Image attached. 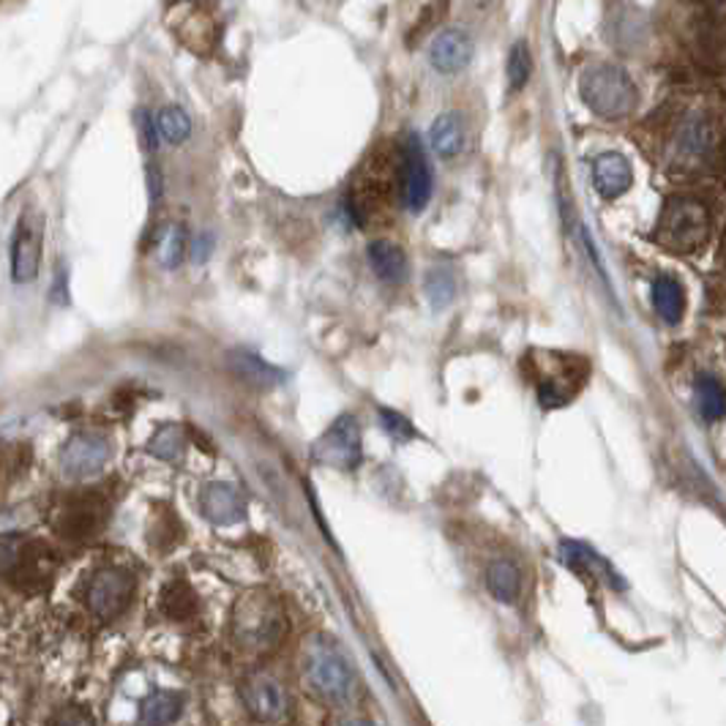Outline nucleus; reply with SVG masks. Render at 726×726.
Instances as JSON below:
<instances>
[{"label": "nucleus", "mask_w": 726, "mask_h": 726, "mask_svg": "<svg viewBox=\"0 0 726 726\" xmlns=\"http://www.w3.org/2000/svg\"><path fill=\"white\" fill-rule=\"evenodd\" d=\"M593 181L595 188H599L604 197H620L623 192H628L631 183H634V173H631V164L623 153L606 151L601 156H595L593 162Z\"/></svg>", "instance_id": "16"}, {"label": "nucleus", "mask_w": 726, "mask_h": 726, "mask_svg": "<svg viewBox=\"0 0 726 726\" xmlns=\"http://www.w3.org/2000/svg\"><path fill=\"white\" fill-rule=\"evenodd\" d=\"M694 407L705 421H718L726 416V388L718 377L696 375L694 380Z\"/></svg>", "instance_id": "22"}, {"label": "nucleus", "mask_w": 726, "mask_h": 726, "mask_svg": "<svg viewBox=\"0 0 726 726\" xmlns=\"http://www.w3.org/2000/svg\"><path fill=\"white\" fill-rule=\"evenodd\" d=\"M112 457V446L108 437L96 432H76L72 440L63 446L61 451V470L63 476L74 478V481H85V478L99 476L108 468Z\"/></svg>", "instance_id": "10"}, {"label": "nucleus", "mask_w": 726, "mask_h": 726, "mask_svg": "<svg viewBox=\"0 0 726 726\" xmlns=\"http://www.w3.org/2000/svg\"><path fill=\"white\" fill-rule=\"evenodd\" d=\"M52 726H96V724H93V716L88 707L67 705L61 713H58Z\"/></svg>", "instance_id": "32"}, {"label": "nucleus", "mask_w": 726, "mask_h": 726, "mask_svg": "<svg viewBox=\"0 0 726 726\" xmlns=\"http://www.w3.org/2000/svg\"><path fill=\"white\" fill-rule=\"evenodd\" d=\"M317 462L339 470H356L361 464V429L356 416H341L326 429L311 448Z\"/></svg>", "instance_id": "8"}, {"label": "nucleus", "mask_w": 726, "mask_h": 726, "mask_svg": "<svg viewBox=\"0 0 726 726\" xmlns=\"http://www.w3.org/2000/svg\"><path fill=\"white\" fill-rule=\"evenodd\" d=\"M211 249H214V238H211L208 233L200 235V238H194V244H192V257L197 259V263H205L211 255Z\"/></svg>", "instance_id": "34"}, {"label": "nucleus", "mask_w": 726, "mask_h": 726, "mask_svg": "<svg viewBox=\"0 0 726 726\" xmlns=\"http://www.w3.org/2000/svg\"><path fill=\"white\" fill-rule=\"evenodd\" d=\"M235 640L252 653L270 651L285 640V612L268 593H249L235 606Z\"/></svg>", "instance_id": "2"}, {"label": "nucleus", "mask_w": 726, "mask_h": 726, "mask_svg": "<svg viewBox=\"0 0 726 726\" xmlns=\"http://www.w3.org/2000/svg\"><path fill=\"white\" fill-rule=\"evenodd\" d=\"M41 229H44V222L31 208L17 222L14 241H11V276L17 285H28L39 276Z\"/></svg>", "instance_id": "11"}, {"label": "nucleus", "mask_w": 726, "mask_h": 726, "mask_svg": "<svg viewBox=\"0 0 726 726\" xmlns=\"http://www.w3.org/2000/svg\"><path fill=\"white\" fill-rule=\"evenodd\" d=\"M227 366L233 369L235 377H241V380L255 388H274L285 380V371L279 366L268 364L252 350H229Z\"/></svg>", "instance_id": "17"}, {"label": "nucleus", "mask_w": 726, "mask_h": 726, "mask_svg": "<svg viewBox=\"0 0 726 726\" xmlns=\"http://www.w3.org/2000/svg\"><path fill=\"white\" fill-rule=\"evenodd\" d=\"M147 192H151L153 203H159V200H162V173H159L156 164H153V167H147Z\"/></svg>", "instance_id": "35"}, {"label": "nucleus", "mask_w": 726, "mask_h": 726, "mask_svg": "<svg viewBox=\"0 0 726 726\" xmlns=\"http://www.w3.org/2000/svg\"><path fill=\"white\" fill-rule=\"evenodd\" d=\"M530 69H533V61H530V50L524 41H517L509 55V82L513 91L524 88V82L530 80Z\"/></svg>", "instance_id": "29"}, {"label": "nucleus", "mask_w": 726, "mask_h": 726, "mask_svg": "<svg viewBox=\"0 0 726 726\" xmlns=\"http://www.w3.org/2000/svg\"><path fill=\"white\" fill-rule=\"evenodd\" d=\"M306 681L320 699L330 705H347L356 694V675L339 647L328 640L311 642L306 653Z\"/></svg>", "instance_id": "4"}, {"label": "nucleus", "mask_w": 726, "mask_h": 726, "mask_svg": "<svg viewBox=\"0 0 726 726\" xmlns=\"http://www.w3.org/2000/svg\"><path fill=\"white\" fill-rule=\"evenodd\" d=\"M380 427L399 442H407L416 437V427L397 410H380Z\"/></svg>", "instance_id": "31"}, {"label": "nucleus", "mask_w": 726, "mask_h": 726, "mask_svg": "<svg viewBox=\"0 0 726 726\" xmlns=\"http://www.w3.org/2000/svg\"><path fill=\"white\" fill-rule=\"evenodd\" d=\"M58 558L44 541H25L20 535L3 539V574L22 593H39L52 582Z\"/></svg>", "instance_id": "3"}, {"label": "nucleus", "mask_w": 726, "mask_h": 726, "mask_svg": "<svg viewBox=\"0 0 726 726\" xmlns=\"http://www.w3.org/2000/svg\"><path fill=\"white\" fill-rule=\"evenodd\" d=\"M183 710V696L178 691H153L140 705V724L143 726H170L178 722Z\"/></svg>", "instance_id": "21"}, {"label": "nucleus", "mask_w": 726, "mask_h": 726, "mask_svg": "<svg viewBox=\"0 0 726 726\" xmlns=\"http://www.w3.org/2000/svg\"><path fill=\"white\" fill-rule=\"evenodd\" d=\"M560 560H563L569 569L580 571V574H590V576H595V580L610 582L612 587H617V590L625 587V582L620 580L617 571L612 569V565L606 563V560L601 558L595 549L582 544V541H563V544H560Z\"/></svg>", "instance_id": "15"}, {"label": "nucleus", "mask_w": 726, "mask_h": 726, "mask_svg": "<svg viewBox=\"0 0 726 726\" xmlns=\"http://www.w3.org/2000/svg\"><path fill=\"white\" fill-rule=\"evenodd\" d=\"M429 58H432V67L437 72H462L472 58V39L464 31H459V28H448V31H442L440 37L432 41Z\"/></svg>", "instance_id": "13"}, {"label": "nucleus", "mask_w": 726, "mask_h": 726, "mask_svg": "<svg viewBox=\"0 0 726 726\" xmlns=\"http://www.w3.org/2000/svg\"><path fill=\"white\" fill-rule=\"evenodd\" d=\"M366 255H369L371 270H375L382 282H388V285H401V282L407 279V255L393 241H371Z\"/></svg>", "instance_id": "18"}, {"label": "nucleus", "mask_w": 726, "mask_h": 726, "mask_svg": "<svg viewBox=\"0 0 726 726\" xmlns=\"http://www.w3.org/2000/svg\"><path fill=\"white\" fill-rule=\"evenodd\" d=\"M397 192L401 205H405L407 211H412V214H421V211L427 208L429 197H432V173H429V162L416 137L401 147L399 153Z\"/></svg>", "instance_id": "7"}, {"label": "nucleus", "mask_w": 726, "mask_h": 726, "mask_svg": "<svg viewBox=\"0 0 726 726\" xmlns=\"http://www.w3.org/2000/svg\"><path fill=\"white\" fill-rule=\"evenodd\" d=\"M159 606H162V612L170 620L183 623V620H192L197 615V595H194V590L186 582H173L164 587Z\"/></svg>", "instance_id": "25"}, {"label": "nucleus", "mask_w": 726, "mask_h": 726, "mask_svg": "<svg viewBox=\"0 0 726 726\" xmlns=\"http://www.w3.org/2000/svg\"><path fill=\"white\" fill-rule=\"evenodd\" d=\"M487 587L498 601H503V604H513V601L519 599V590H522V576H519V569L511 563V560H494L487 571Z\"/></svg>", "instance_id": "23"}, {"label": "nucleus", "mask_w": 726, "mask_h": 726, "mask_svg": "<svg viewBox=\"0 0 726 726\" xmlns=\"http://www.w3.org/2000/svg\"><path fill=\"white\" fill-rule=\"evenodd\" d=\"M137 123H140V137H143L145 151L153 153V151H156V145H159V137H162V134H159V123L153 121L147 112H140Z\"/></svg>", "instance_id": "33"}, {"label": "nucleus", "mask_w": 726, "mask_h": 726, "mask_svg": "<svg viewBox=\"0 0 726 726\" xmlns=\"http://www.w3.org/2000/svg\"><path fill=\"white\" fill-rule=\"evenodd\" d=\"M108 517L110 503L102 492L72 494L58 509L55 530L67 541H85L104 528Z\"/></svg>", "instance_id": "6"}, {"label": "nucleus", "mask_w": 726, "mask_h": 726, "mask_svg": "<svg viewBox=\"0 0 726 726\" xmlns=\"http://www.w3.org/2000/svg\"><path fill=\"white\" fill-rule=\"evenodd\" d=\"M336 726H375V724L364 722V718H341V722H336Z\"/></svg>", "instance_id": "36"}, {"label": "nucleus", "mask_w": 726, "mask_h": 726, "mask_svg": "<svg viewBox=\"0 0 726 726\" xmlns=\"http://www.w3.org/2000/svg\"><path fill=\"white\" fill-rule=\"evenodd\" d=\"M464 145V129L462 117L453 115V112H442L432 126V147L437 156L451 159L462 151Z\"/></svg>", "instance_id": "24"}, {"label": "nucleus", "mask_w": 726, "mask_h": 726, "mask_svg": "<svg viewBox=\"0 0 726 726\" xmlns=\"http://www.w3.org/2000/svg\"><path fill=\"white\" fill-rule=\"evenodd\" d=\"M156 123H159V134H162V140H167V143H173V145L183 143V140L192 134V121H188V115L181 108H164L162 112H159Z\"/></svg>", "instance_id": "27"}, {"label": "nucleus", "mask_w": 726, "mask_h": 726, "mask_svg": "<svg viewBox=\"0 0 726 726\" xmlns=\"http://www.w3.org/2000/svg\"><path fill=\"white\" fill-rule=\"evenodd\" d=\"M186 246H188L186 229H183L181 224H175L162 244L164 265H167V268H178V265L183 263V257H186Z\"/></svg>", "instance_id": "30"}, {"label": "nucleus", "mask_w": 726, "mask_h": 726, "mask_svg": "<svg viewBox=\"0 0 726 726\" xmlns=\"http://www.w3.org/2000/svg\"><path fill=\"white\" fill-rule=\"evenodd\" d=\"M580 93L582 102L595 115L610 117V121L628 115L636 108V99H640L634 80L615 63H593V67L584 69Z\"/></svg>", "instance_id": "1"}, {"label": "nucleus", "mask_w": 726, "mask_h": 726, "mask_svg": "<svg viewBox=\"0 0 726 726\" xmlns=\"http://www.w3.org/2000/svg\"><path fill=\"white\" fill-rule=\"evenodd\" d=\"M710 216L707 208L694 197H675L664 205L655 227V241L672 252H694L705 244Z\"/></svg>", "instance_id": "5"}, {"label": "nucleus", "mask_w": 726, "mask_h": 726, "mask_svg": "<svg viewBox=\"0 0 726 726\" xmlns=\"http://www.w3.org/2000/svg\"><path fill=\"white\" fill-rule=\"evenodd\" d=\"M457 295V279L448 265H437L427 274V298L434 309H446Z\"/></svg>", "instance_id": "26"}, {"label": "nucleus", "mask_w": 726, "mask_h": 726, "mask_svg": "<svg viewBox=\"0 0 726 726\" xmlns=\"http://www.w3.org/2000/svg\"><path fill=\"white\" fill-rule=\"evenodd\" d=\"M200 505H203L205 519L214 524H235L244 519V498L238 489L224 481L208 483L200 494Z\"/></svg>", "instance_id": "14"}, {"label": "nucleus", "mask_w": 726, "mask_h": 726, "mask_svg": "<svg viewBox=\"0 0 726 726\" xmlns=\"http://www.w3.org/2000/svg\"><path fill=\"white\" fill-rule=\"evenodd\" d=\"M183 446H186V440H183V432L178 427H162L156 434H153V440L147 442L153 457L164 459V462L178 459L183 453Z\"/></svg>", "instance_id": "28"}, {"label": "nucleus", "mask_w": 726, "mask_h": 726, "mask_svg": "<svg viewBox=\"0 0 726 726\" xmlns=\"http://www.w3.org/2000/svg\"><path fill=\"white\" fill-rule=\"evenodd\" d=\"M134 593V576L126 569H99L88 582V610L96 617L112 620L126 610Z\"/></svg>", "instance_id": "9"}, {"label": "nucleus", "mask_w": 726, "mask_h": 726, "mask_svg": "<svg viewBox=\"0 0 726 726\" xmlns=\"http://www.w3.org/2000/svg\"><path fill=\"white\" fill-rule=\"evenodd\" d=\"M653 295V309L658 311V317L669 326H677L686 315V293H683L681 282L672 279V276L661 274L653 279L651 287Z\"/></svg>", "instance_id": "19"}, {"label": "nucleus", "mask_w": 726, "mask_h": 726, "mask_svg": "<svg viewBox=\"0 0 726 726\" xmlns=\"http://www.w3.org/2000/svg\"><path fill=\"white\" fill-rule=\"evenodd\" d=\"M241 699L244 707L257 718V722H279L287 716V691L276 677L270 675H252L241 683Z\"/></svg>", "instance_id": "12"}, {"label": "nucleus", "mask_w": 726, "mask_h": 726, "mask_svg": "<svg viewBox=\"0 0 726 726\" xmlns=\"http://www.w3.org/2000/svg\"><path fill=\"white\" fill-rule=\"evenodd\" d=\"M713 147V132L705 121L694 117L688 121L686 126L681 129L677 134V145H675V156L681 164H699L710 156Z\"/></svg>", "instance_id": "20"}]
</instances>
